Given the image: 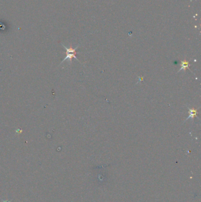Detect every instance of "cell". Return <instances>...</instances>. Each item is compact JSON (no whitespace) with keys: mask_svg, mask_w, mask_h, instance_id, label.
I'll list each match as a JSON object with an SVG mask.
<instances>
[{"mask_svg":"<svg viewBox=\"0 0 201 202\" xmlns=\"http://www.w3.org/2000/svg\"><path fill=\"white\" fill-rule=\"evenodd\" d=\"M63 46L64 47V48H65L66 50V56L65 57V58H64L62 62H61V63H62L63 62H64L65 60H69L70 61V62H72V59L73 58H74L76 59L77 60H78V62H80L78 60V59L76 57V54L77 53L76 52V50L78 48V46H77L76 48H73V47H72L71 46L69 48H67V47H66L65 46H64V44H62Z\"/></svg>","mask_w":201,"mask_h":202,"instance_id":"obj_1","label":"cell"},{"mask_svg":"<svg viewBox=\"0 0 201 202\" xmlns=\"http://www.w3.org/2000/svg\"><path fill=\"white\" fill-rule=\"evenodd\" d=\"M187 108H188V110H189V112H188V113H189V116H188V117L185 120L184 123L186 121L188 120L189 118H192V119H194L195 117H196L198 119H199V118H198V114H199L198 111V109H195V108H189V107H187Z\"/></svg>","mask_w":201,"mask_h":202,"instance_id":"obj_2","label":"cell"},{"mask_svg":"<svg viewBox=\"0 0 201 202\" xmlns=\"http://www.w3.org/2000/svg\"><path fill=\"white\" fill-rule=\"evenodd\" d=\"M180 66H181V69L178 70V73H179L180 71H181L182 70H183L185 72L187 70V69H189L192 73H193V74H194V73L189 68V66H190V64H189V61H187L186 60H181V64H180ZM195 75V74H194Z\"/></svg>","mask_w":201,"mask_h":202,"instance_id":"obj_3","label":"cell"},{"mask_svg":"<svg viewBox=\"0 0 201 202\" xmlns=\"http://www.w3.org/2000/svg\"><path fill=\"white\" fill-rule=\"evenodd\" d=\"M3 202H11L10 201H5V200H3Z\"/></svg>","mask_w":201,"mask_h":202,"instance_id":"obj_4","label":"cell"}]
</instances>
